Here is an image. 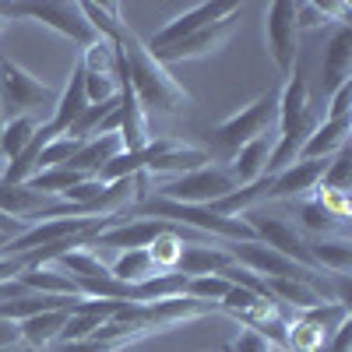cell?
Instances as JSON below:
<instances>
[{
  "label": "cell",
  "mask_w": 352,
  "mask_h": 352,
  "mask_svg": "<svg viewBox=\"0 0 352 352\" xmlns=\"http://www.w3.org/2000/svg\"><path fill=\"white\" fill-rule=\"evenodd\" d=\"M116 50L124 53V64H127V88L134 92L144 113L148 109H159V113L190 109V96L184 92V85L144 50V39L134 36V28L127 21L120 28V36H116Z\"/></svg>",
  "instance_id": "obj_1"
},
{
  "label": "cell",
  "mask_w": 352,
  "mask_h": 352,
  "mask_svg": "<svg viewBox=\"0 0 352 352\" xmlns=\"http://www.w3.org/2000/svg\"><path fill=\"white\" fill-rule=\"evenodd\" d=\"M275 116H278V92H268V96H257L254 102L240 106V113L226 116V120L215 127V144L222 152L236 155L247 141L268 134L275 127Z\"/></svg>",
  "instance_id": "obj_2"
},
{
  "label": "cell",
  "mask_w": 352,
  "mask_h": 352,
  "mask_svg": "<svg viewBox=\"0 0 352 352\" xmlns=\"http://www.w3.org/2000/svg\"><path fill=\"white\" fill-rule=\"evenodd\" d=\"M0 14L8 21L11 18H28V21H39L46 28H53L56 36H64L78 46H92L99 36L96 28L85 21L78 4H56V0H46V4H0Z\"/></svg>",
  "instance_id": "obj_3"
},
{
  "label": "cell",
  "mask_w": 352,
  "mask_h": 352,
  "mask_svg": "<svg viewBox=\"0 0 352 352\" xmlns=\"http://www.w3.org/2000/svg\"><path fill=\"white\" fill-rule=\"evenodd\" d=\"M236 219H243V222L250 226L254 240H261L264 247H272V250H278L282 257H289V261L303 264V268L317 272V264H314V257H310V247H307V240H303V232L292 226V222H285L282 215H275V212L264 208V204H257V208H247V212L236 215Z\"/></svg>",
  "instance_id": "obj_4"
},
{
  "label": "cell",
  "mask_w": 352,
  "mask_h": 352,
  "mask_svg": "<svg viewBox=\"0 0 352 352\" xmlns=\"http://www.w3.org/2000/svg\"><path fill=\"white\" fill-rule=\"evenodd\" d=\"M236 190V180L229 176V169L222 166H201L194 173H184V176H176V180H162L155 187L159 197L166 201H180V204H201V208H208V204L222 201L226 194Z\"/></svg>",
  "instance_id": "obj_5"
},
{
  "label": "cell",
  "mask_w": 352,
  "mask_h": 352,
  "mask_svg": "<svg viewBox=\"0 0 352 352\" xmlns=\"http://www.w3.org/2000/svg\"><path fill=\"white\" fill-rule=\"evenodd\" d=\"M53 102H56V92L46 81H39L36 74H28L25 67L0 56V106H11L14 116H32L43 106L53 109Z\"/></svg>",
  "instance_id": "obj_6"
},
{
  "label": "cell",
  "mask_w": 352,
  "mask_h": 352,
  "mask_svg": "<svg viewBox=\"0 0 352 352\" xmlns=\"http://www.w3.org/2000/svg\"><path fill=\"white\" fill-rule=\"evenodd\" d=\"M264 36H268V53L282 78L292 74L300 53V28H296V0H275L264 8Z\"/></svg>",
  "instance_id": "obj_7"
},
{
  "label": "cell",
  "mask_w": 352,
  "mask_h": 352,
  "mask_svg": "<svg viewBox=\"0 0 352 352\" xmlns=\"http://www.w3.org/2000/svg\"><path fill=\"white\" fill-rule=\"evenodd\" d=\"M240 14V4H229V0H212V4H194L190 11L176 14L173 21H166L152 39H144V50L148 53H162L169 46H176L180 39L194 36L197 28L204 25H215V21H226V18H236Z\"/></svg>",
  "instance_id": "obj_8"
},
{
  "label": "cell",
  "mask_w": 352,
  "mask_h": 352,
  "mask_svg": "<svg viewBox=\"0 0 352 352\" xmlns=\"http://www.w3.org/2000/svg\"><path fill=\"white\" fill-rule=\"evenodd\" d=\"M328 169V159H296L282 173L268 176V190H264V204L268 201H296L317 190L320 176Z\"/></svg>",
  "instance_id": "obj_9"
},
{
  "label": "cell",
  "mask_w": 352,
  "mask_h": 352,
  "mask_svg": "<svg viewBox=\"0 0 352 352\" xmlns=\"http://www.w3.org/2000/svg\"><path fill=\"white\" fill-rule=\"evenodd\" d=\"M169 222H159V219H120L99 232H92L88 247H116V250H141L148 247L159 232H166Z\"/></svg>",
  "instance_id": "obj_10"
},
{
  "label": "cell",
  "mask_w": 352,
  "mask_h": 352,
  "mask_svg": "<svg viewBox=\"0 0 352 352\" xmlns=\"http://www.w3.org/2000/svg\"><path fill=\"white\" fill-rule=\"evenodd\" d=\"M232 21H236V18H226V21H215V25H204V28H197L194 36L180 39L176 46H169V50H162V53H152V56H155L162 67H166V64H180V60H197V56H208V53H215V50L229 39Z\"/></svg>",
  "instance_id": "obj_11"
},
{
  "label": "cell",
  "mask_w": 352,
  "mask_h": 352,
  "mask_svg": "<svg viewBox=\"0 0 352 352\" xmlns=\"http://www.w3.org/2000/svg\"><path fill=\"white\" fill-rule=\"evenodd\" d=\"M85 109H88L85 78H81V67H74V71H71V81L64 85V92L56 96V102H53V116H50V120H46L39 131H43L50 141H53V138H64Z\"/></svg>",
  "instance_id": "obj_12"
},
{
  "label": "cell",
  "mask_w": 352,
  "mask_h": 352,
  "mask_svg": "<svg viewBox=\"0 0 352 352\" xmlns=\"http://www.w3.org/2000/svg\"><path fill=\"white\" fill-rule=\"evenodd\" d=\"M310 120H317L314 109H310V88H307V78L296 71V74L285 78V88L278 92L275 127H278V134H285V131H296V127H303Z\"/></svg>",
  "instance_id": "obj_13"
},
{
  "label": "cell",
  "mask_w": 352,
  "mask_h": 352,
  "mask_svg": "<svg viewBox=\"0 0 352 352\" xmlns=\"http://www.w3.org/2000/svg\"><path fill=\"white\" fill-rule=\"evenodd\" d=\"M349 78H352V25L342 21L324 50V96H331Z\"/></svg>",
  "instance_id": "obj_14"
},
{
  "label": "cell",
  "mask_w": 352,
  "mask_h": 352,
  "mask_svg": "<svg viewBox=\"0 0 352 352\" xmlns=\"http://www.w3.org/2000/svg\"><path fill=\"white\" fill-rule=\"evenodd\" d=\"M272 144H275V134H261L254 141H247L243 148L232 155V162L226 166L229 176L236 180V187H247L254 180L264 176V166H268V155H272Z\"/></svg>",
  "instance_id": "obj_15"
},
{
  "label": "cell",
  "mask_w": 352,
  "mask_h": 352,
  "mask_svg": "<svg viewBox=\"0 0 352 352\" xmlns=\"http://www.w3.org/2000/svg\"><path fill=\"white\" fill-rule=\"evenodd\" d=\"M349 131H352V116L342 120H320L314 127V134L307 138V144L300 148V159H331L342 148H349Z\"/></svg>",
  "instance_id": "obj_16"
},
{
  "label": "cell",
  "mask_w": 352,
  "mask_h": 352,
  "mask_svg": "<svg viewBox=\"0 0 352 352\" xmlns=\"http://www.w3.org/2000/svg\"><path fill=\"white\" fill-rule=\"evenodd\" d=\"M124 152V144H120V134H96V138H88L81 141V148L74 152V159L67 162L74 173H81L85 180H96V173L113 159V155H120Z\"/></svg>",
  "instance_id": "obj_17"
},
{
  "label": "cell",
  "mask_w": 352,
  "mask_h": 352,
  "mask_svg": "<svg viewBox=\"0 0 352 352\" xmlns=\"http://www.w3.org/2000/svg\"><path fill=\"white\" fill-rule=\"evenodd\" d=\"M232 257L212 243V247H204V243H184V254L180 261H176V275H187V278H197V275H219L222 268H229Z\"/></svg>",
  "instance_id": "obj_18"
},
{
  "label": "cell",
  "mask_w": 352,
  "mask_h": 352,
  "mask_svg": "<svg viewBox=\"0 0 352 352\" xmlns=\"http://www.w3.org/2000/svg\"><path fill=\"white\" fill-rule=\"evenodd\" d=\"M67 314H71V307H64V310H46V314H36V317L21 320V324H18L21 342L46 352L50 345H56V338H60V331H64V324H67Z\"/></svg>",
  "instance_id": "obj_19"
},
{
  "label": "cell",
  "mask_w": 352,
  "mask_h": 352,
  "mask_svg": "<svg viewBox=\"0 0 352 352\" xmlns=\"http://www.w3.org/2000/svg\"><path fill=\"white\" fill-rule=\"evenodd\" d=\"M18 282H21L28 292H43V296H78L74 278H71L64 268H56L53 261L36 264V268H28Z\"/></svg>",
  "instance_id": "obj_20"
},
{
  "label": "cell",
  "mask_w": 352,
  "mask_h": 352,
  "mask_svg": "<svg viewBox=\"0 0 352 352\" xmlns=\"http://www.w3.org/2000/svg\"><path fill=\"white\" fill-rule=\"evenodd\" d=\"M307 247H310L317 272H335V275L352 272V243L345 236H314L307 240Z\"/></svg>",
  "instance_id": "obj_21"
},
{
  "label": "cell",
  "mask_w": 352,
  "mask_h": 352,
  "mask_svg": "<svg viewBox=\"0 0 352 352\" xmlns=\"http://www.w3.org/2000/svg\"><path fill=\"white\" fill-rule=\"evenodd\" d=\"M212 155L201 152V148H184V144H173L169 152H162L159 159H152V166L144 169V176H169V180H176V176L184 173H194L201 166H208Z\"/></svg>",
  "instance_id": "obj_22"
},
{
  "label": "cell",
  "mask_w": 352,
  "mask_h": 352,
  "mask_svg": "<svg viewBox=\"0 0 352 352\" xmlns=\"http://www.w3.org/2000/svg\"><path fill=\"white\" fill-rule=\"evenodd\" d=\"M264 285H268V296H272L275 303H289V307H296V310H310V307L328 303L310 282H296V278H264Z\"/></svg>",
  "instance_id": "obj_23"
},
{
  "label": "cell",
  "mask_w": 352,
  "mask_h": 352,
  "mask_svg": "<svg viewBox=\"0 0 352 352\" xmlns=\"http://www.w3.org/2000/svg\"><path fill=\"white\" fill-rule=\"evenodd\" d=\"M39 124L36 116H11V120H4V131H0V159L11 162L14 155H21L28 148V141L36 138Z\"/></svg>",
  "instance_id": "obj_24"
},
{
  "label": "cell",
  "mask_w": 352,
  "mask_h": 352,
  "mask_svg": "<svg viewBox=\"0 0 352 352\" xmlns=\"http://www.w3.org/2000/svg\"><path fill=\"white\" fill-rule=\"evenodd\" d=\"M53 264H56V268H64L74 282H81V278H106V275H109V264H102V261H99V254H92L88 247L64 250Z\"/></svg>",
  "instance_id": "obj_25"
},
{
  "label": "cell",
  "mask_w": 352,
  "mask_h": 352,
  "mask_svg": "<svg viewBox=\"0 0 352 352\" xmlns=\"http://www.w3.org/2000/svg\"><path fill=\"white\" fill-rule=\"evenodd\" d=\"M109 275H113L116 282L134 285V282H144V278H152V275H159V272H155L148 250L141 247V250H120V257L109 264Z\"/></svg>",
  "instance_id": "obj_26"
},
{
  "label": "cell",
  "mask_w": 352,
  "mask_h": 352,
  "mask_svg": "<svg viewBox=\"0 0 352 352\" xmlns=\"http://www.w3.org/2000/svg\"><path fill=\"white\" fill-rule=\"evenodd\" d=\"M85 21L96 28V36L99 39H109L116 43V36H120V28H124V18H120V4H92V0H85V4H78Z\"/></svg>",
  "instance_id": "obj_27"
},
{
  "label": "cell",
  "mask_w": 352,
  "mask_h": 352,
  "mask_svg": "<svg viewBox=\"0 0 352 352\" xmlns=\"http://www.w3.org/2000/svg\"><path fill=\"white\" fill-rule=\"evenodd\" d=\"M81 180H85V176L74 173L71 166H53V169L36 173L32 180H28V187L39 190V194H50V197H60V194H67L71 187H78Z\"/></svg>",
  "instance_id": "obj_28"
},
{
  "label": "cell",
  "mask_w": 352,
  "mask_h": 352,
  "mask_svg": "<svg viewBox=\"0 0 352 352\" xmlns=\"http://www.w3.org/2000/svg\"><path fill=\"white\" fill-rule=\"evenodd\" d=\"M300 219H303V226L314 232V236H335V232L342 229V219H335L317 197H307L300 204Z\"/></svg>",
  "instance_id": "obj_29"
},
{
  "label": "cell",
  "mask_w": 352,
  "mask_h": 352,
  "mask_svg": "<svg viewBox=\"0 0 352 352\" xmlns=\"http://www.w3.org/2000/svg\"><path fill=\"white\" fill-rule=\"evenodd\" d=\"M229 289H232V282H229V278H222V275H197V278H190V282H187V292H184V296L219 307V303L226 300V292H229Z\"/></svg>",
  "instance_id": "obj_30"
},
{
  "label": "cell",
  "mask_w": 352,
  "mask_h": 352,
  "mask_svg": "<svg viewBox=\"0 0 352 352\" xmlns=\"http://www.w3.org/2000/svg\"><path fill=\"white\" fill-rule=\"evenodd\" d=\"M300 320H307V324H314L320 335H331L342 320H349V307H342V303H320V307H310V310H303L300 314Z\"/></svg>",
  "instance_id": "obj_31"
},
{
  "label": "cell",
  "mask_w": 352,
  "mask_h": 352,
  "mask_svg": "<svg viewBox=\"0 0 352 352\" xmlns=\"http://www.w3.org/2000/svg\"><path fill=\"white\" fill-rule=\"evenodd\" d=\"M78 148H81V141H74V138H67V134L46 141V144H43V152H39V162H36V173L53 169V166H67V162L74 159Z\"/></svg>",
  "instance_id": "obj_32"
},
{
  "label": "cell",
  "mask_w": 352,
  "mask_h": 352,
  "mask_svg": "<svg viewBox=\"0 0 352 352\" xmlns=\"http://www.w3.org/2000/svg\"><path fill=\"white\" fill-rule=\"evenodd\" d=\"M349 173H352V155H349V148H342L338 155L328 159V169H324V176H320L317 190H342V194H349Z\"/></svg>",
  "instance_id": "obj_33"
},
{
  "label": "cell",
  "mask_w": 352,
  "mask_h": 352,
  "mask_svg": "<svg viewBox=\"0 0 352 352\" xmlns=\"http://www.w3.org/2000/svg\"><path fill=\"white\" fill-rule=\"evenodd\" d=\"M124 342H99V338H85V342H56L46 352H120Z\"/></svg>",
  "instance_id": "obj_34"
},
{
  "label": "cell",
  "mask_w": 352,
  "mask_h": 352,
  "mask_svg": "<svg viewBox=\"0 0 352 352\" xmlns=\"http://www.w3.org/2000/svg\"><path fill=\"white\" fill-rule=\"evenodd\" d=\"M349 102H352V78H349L345 85H338L335 92H331V99H328V113L320 116V120H342V116H352V113H349Z\"/></svg>",
  "instance_id": "obj_35"
},
{
  "label": "cell",
  "mask_w": 352,
  "mask_h": 352,
  "mask_svg": "<svg viewBox=\"0 0 352 352\" xmlns=\"http://www.w3.org/2000/svg\"><path fill=\"white\" fill-rule=\"evenodd\" d=\"M328 11L314 4V0H300L296 4V28H320V25H328Z\"/></svg>",
  "instance_id": "obj_36"
},
{
  "label": "cell",
  "mask_w": 352,
  "mask_h": 352,
  "mask_svg": "<svg viewBox=\"0 0 352 352\" xmlns=\"http://www.w3.org/2000/svg\"><path fill=\"white\" fill-rule=\"evenodd\" d=\"M349 349H352V317L342 320V324L328 335V342H324V352H349Z\"/></svg>",
  "instance_id": "obj_37"
},
{
  "label": "cell",
  "mask_w": 352,
  "mask_h": 352,
  "mask_svg": "<svg viewBox=\"0 0 352 352\" xmlns=\"http://www.w3.org/2000/svg\"><path fill=\"white\" fill-rule=\"evenodd\" d=\"M232 352H272V349H268V338H261L250 328V331H243L236 342H232Z\"/></svg>",
  "instance_id": "obj_38"
},
{
  "label": "cell",
  "mask_w": 352,
  "mask_h": 352,
  "mask_svg": "<svg viewBox=\"0 0 352 352\" xmlns=\"http://www.w3.org/2000/svg\"><path fill=\"white\" fill-rule=\"evenodd\" d=\"M18 342H21L18 324H14V320H8V317H0V352L11 349V345H18Z\"/></svg>",
  "instance_id": "obj_39"
},
{
  "label": "cell",
  "mask_w": 352,
  "mask_h": 352,
  "mask_svg": "<svg viewBox=\"0 0 352 352\" xmlns=\"http://www.w3.org/2000/svg\"><path fill=\"white\" fill-rule=\"evenodd\" d=\"M25 285L21 282H8V285H0V303H8V300H14V296H25Z\"/></svg>",
  "instance_id": "obj_40"
},
{
  "label": "cell",
  "mask_w": 352,
  "mask_h": 352,
  "mask_svg": "<svg viewBox=\"0 0 352 352\" xmlns=\"http://www.w3.org/2000/svg\"><path fill=\"white\" fill-rule=\"evenodd\" d=\"M18 232H25V226L21 222H14V219H8V215H0V236H18Z\"/></svg>",
  "instance_id": "obj_41"
},
{
  "label": "cell",
  "mask_w": 352,
  "mask_h": 352,
  "mask_svg": "<svg viewBox=\"0 0 352 352\" xmlns=\"http://www.w3.org/2000/svg\"><path fill=\"white\" fill-rule=\"evenodd\" d=\"M4 352H43V349H32V345H25V342H18V345H11V349H4Z\"/></svg>",
  "instance_id": "obj_42"
},
{
  "label": "cell",
  "mask_w": 352,
  "mask_h": 352,
  "mask_svg": "<svg viewBox=\"0 0 352 352\" xmlns=\"http://www.w3.org/2000/svg\"><path fill=\"white\" fill-rule=\"evenodd\" d=\"M4 25H8V18H4V14H0V32H4Z\"/></svg>",
  "instance_id": "obj_43"
},
{
  "label": "cell",
  "mask_w": 352,
  "mask_h": 352,
  "mask_svg": "<svg viewBox=\"0 0 352 352\" xmlns=\"http://www.w3.org/2000/svg\"><path fill=\"white\" fill-rule=\"evenodd\" d=\"M0 131H4V113H0Z\"/></svg>",
  "instance_id": "obj_44"
},
{
  "label": "cell",
  "mask_w": 352,
  "mask_h": 352,
  "mask_svg": "<svg viewBox=\"0 0 352 352\" xmlns=\"http://www.w3.org/2000/svg\"><path fill=\"white\" fill-rule=\"evenodd\" d=\"M4 243H8V236H0V247H4Z\"/></svg>",
  "instance_id": "obj_45"
},
{
  "label": "cell",
  "mask_w": 352,
  "mask_h": 352,
  "mask_svg": "<svg viewBox=\"0 0 352 352\" xmlns=\"http://www.w3.org/2000/svg\"><path fill=\"white\" fill-rule=\"evenodd\" d=\"M222 352H232V345H226V349H222Z\"/></svg>",
  "instance_id": "obj_46"
}]
</instances>
